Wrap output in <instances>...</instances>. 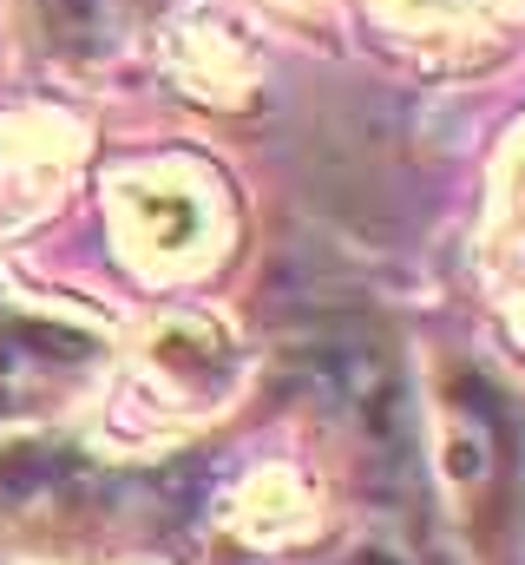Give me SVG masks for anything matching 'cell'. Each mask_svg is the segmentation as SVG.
<instances>
[{
  "label": "cell",
  "mask_w": 525,
  "mask_h": 565,
  "mask_svg": "<svg viewBox=\"0 0 525 565\" xmlns=\"http://www.w3.org/2000/svg\"><path fill=\"white\" fill-rule=\"evenodd\" d=\"M355 565H407V559H400L394 546H362V553H355Z\"/></svg>",
  "instance_id": "2"
},
{
  "label": "cell",
  "mask_w": 525,
  "mask_h": 565,
  "mask_svg": "<svg viewBox=\"0 0 525 565\" xmlns=\"http://www.w3.org/2000/svg\"><path fill=\"white\" fill-rule=\"evenodd\" d=\"M86 355H93L86 335L40 329V322H20L13 335H0V369L7 375H53V369H79Z\"/></svg>",
  "instance_id": "1"
}]
</instances>
